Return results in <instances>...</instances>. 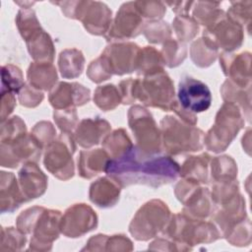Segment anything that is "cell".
Returning <instances> with one entry per match:
<instances>
[{
    "label": "cell",
    "mask_w": 252,
    "mask_h": 252,
    "mask_svg": "<svg viewBox=\"0 0 252 252\" xmlns=\"http://www.w3.org/2000/svg\"><path fill=\"white\" fill-rule=\"evenodd\" d=\"M180 165L168 156L150 155L133 146L117 158H110L105 172L121 187L143 184L158 188L175 181Z\"/></svg>",
    "instance_id": "1"
},
{
    "label": "cell",
    "mask_w": 252,
    "mask_h": 252,
    "mask_svg": "<svg viewBox=\"0 0 252 252\" xmlns=\"http://www.w3.org/2000/svg\"><path fill=\"white\" fill-rule=\"evenodd\" d=\"M62 214L57 210L32 207L22 212L17 219V228L25 234H32L30 249L51 250L52 243L61 232Z\"/></svg>",
    "instance_id": "2"
},
{
    "label": "cell",
    "mask_w": 252,
    "mask_h": 252,
    "mask_svg": "<svg viewBox=\"0 0 252 252\" xmlns=\"http://www.w3.org/2000/svg\"><path fill=\"white\" fill-rule=\"evenodd\" d=\"M162 233L181 251L191 250L199 243L214 242L221 236L213 222L203 219L195 220L185 213L173 215Z\"/></svg>",
    "instance_id": "3"
},
{
    "label": "cell",
    "mask_w": 252,
    "mask_h": 252,
    "mask_svg": "<svg viewBox=\"0 0 252 252\" xmlns=\"http://www.w3.org/2000/svg\"><path fill=\"white\" fill-rule=\"evenodd\" d=\"M161 145L171 156L199 152L204 147V132L177 116L167 115L160 121Z\"/></svg>",
    "instance_id": "4"
},
{
    "label": "cell",
    "mask_w": 252,
    "mask_h": 252,
    "mask_svg": "<svg viewBox=\"0 0 252 252\" xmlns=\"http://www.w3.org/2000/svg\"><path fill=\"white\" fill-rule=\"evenodd\" d=\"M243 126L244 119L239 106L224 102L216 115L214 125L204 136V145L215 153L225 151Z\"/></svg>",
    "instance_id": "5"
},
{
    "label": "cell",
    "mask_w": 252,
    "mask_h": 252,
    "mask_svg": "<svg viewBox=\"0 0 252 252\" xmlns=\"http://www.w3.org/2000/svg\"><path fill=\"white\" fill-rule=\"evenodd\" d=\"M135 98L164 111H172L176 102L173 83L164 70L135 79Z\"/></svg>",
    "instance_id": "6"
},
{
    "label": "cell",
    "mask_w": 252,
    "mask_h": 252,
    "mask_svg": "<svg viewBox=\"0 0 252 252\" xmlns=\"http://www.w3.org/2000/svg\"><path fill=\"white\" fill-rule=\"evenodd\" d=\"M16 24L32 59L36 62L52 63L55 54L52 40L41 29L34 12L32 9L21 10L17 15Z\"/></svg>",
    "instance_id": "7"
},
{
    "label": "cell",
    "mask_w": 252,
    "mask_h": 252,
    "mask_svg": "<svg viewBox=\"0 0 252 252\" xmlns=\"http://www.w3.org/2000/svg\"><path fill=\"white\" fill-rule=\"evenodd\" d=\"M170 220V211L160 200L146 203L133 218L129 231L137 240H149L162 232Z\"/></svg>",
    "instance_id": "8"
},
{
    "label": "cell",
    "mask_w": 252,
    "mask_h": 252,
    "mask_svg": "<svg viewBox=\"0 0 252 252\" xmlns=\"http://www.w3.org/2000/svg\"><path fill=\"white\" fill-rule=\"evenodd\" d=\"M63 2L62 12L68 18L80 20L92 34L105 35L111 26V10L101 2Z\"/></svg>",
    "instance_id": "9"
},
{
    "label": "cell",
    "mask_w": 252,
    "mask_h": 252,
    "mask_svg": "<svg viewBox=\"0 0 252 252\" xmlns=\"http://www.w3.org/2000/svg\"><path fill=\"white\" fill-rule=\"evenodd\" d=\"M128 123L135 136L137 147L150 155L159 154L162 148L161 133L152 114L141 105H134L128 111Z\"/></svg>",
    "instance_id": "10"
},
{
    "label": "cell",
    "mask_w": 252,
    "mask_h": 252,
    "mask_svg": "<svg viewBox=\"0 0 252 252\" xmlns=\"http://www.w3.org/2000/svg\"><path fill=\"white\" fill-rule=\"evenodd\" d=\"M75 139L71 133H61L45 147L43 163L46 169L60 180H68L74 175L72 156L75 153Z\"/></svg>",
    "instance_id": "11"
},
{
    "label": "cell",
    "mask_w": 252,
    "mask_h": 252,
    "mask_svg": "<svg viewBox=\"0 0 252 252\" xmlns=\"http://www.w3.org/2000/svg\"><path fill=\"white\" fill-rule=\"evenodd\" d=\"M175 195L184 205L183 213L192 218L206 219L215 212L211 192L194 181L184 179L179 182L175 187Z\"/></svg>",
    "instance_id": "12"
},
{
    "label": "cell",
    "mask_w": 252,
    "mask_h": 252,
    "mask_svg": "<svg viewBox=\"0 0 252 252\" xmlns=\"http://www.w3.org/2000/svg\"><path fill=\"white\" fill-rule=\"evenodd\" d=\"M42 149L32 133H26L8 143H1V165L15 168L22 162H36Z\"/></svg>",
    "instance_id": "13"
},
{
    "label": "cell",
    "mask_w": 252,
    "mask_h": 252,
    "mask_svg": "<svg viewBox=\"0 0 252 252\" xmlns=\"http://www.w3.org/2000/svg\"><path fill=\"white\" fill-rule=\"evenodd\" d=\"M203 37L216 49L222 48L230 52L239 48L242 44L244 37L243 28L224 13L217 21L205 28Z\"/></svg>",
    "instance_id": "14"
},
{
    "label": "cell",
    "mask_w": 252,
    "mask_h": 252,
    "mask_svg": "<svg viewBox=\"0 0 252 252\" xmlns=\"http://www.w3.org/2000/svg\"><path fill=\"white\" fill-rule=\"evenodd\" d=\"M140 50L141 48L133 42L112 43L99 57L111 76L124 75L137 71Z\"/></svg>",
    "instance_id": "15"
},
{
    "label": "cell",
    "mask_w": 252,
    "mask_h": 252,
    "mask_svg": "<svg viewBox=\"0 0 252 252\" xmlns=\"http://www.w3.org/2000/svg\"><path fill=\"white\" fill-rule=\"evenodd\" d=\"M178 104L192 113L206 111L212 102V94L208 86L192 77L183 76L178 85Z\"/></svg>",
    "instance_id": "16"
},
{
    "label": "cell",
    "mask_w": 252,
    "mask_h": 252,
    "mask_svg": "<svg viewBox=\"0 0 252 252\" xmlns=\"http://www.w3.org/2000/svg\"><path fill=\"white\" fill-rule=\"evenodd\" d=\"M145 25L135 2H127L120 7L105 37L108 41L135 37L143 32Z\"/></svg>",
    "instance_id": "17"
},
{
    "label": "cell",
    "mask_w": 252,
    "mask_h": 252,
    "mask_svg": "<svg viewBox=\"0 0 252 252\" xmlns=\"http://www.w3.org/2000/svg\"><path fill=\"white\" fill-rule=\"evenodd\" d=\"M97 225V217L86 204H75L62 215L61 232L67 237H81Z\"/></svg>",
    "instance_id": "18"
},
{
    "label": "cell",
    "mask_w": 252,
    "mask_h": 252,
    "mask_svg": "<svg viewBox=\"0 0 252 252\" xmlns=\"http://www.w3.org/2000/svg\"><path fill=\"white\" fill-rule=\"evenodd\" d=\"M91 99V92L79 83L60 82L49 94V101L55 109H67L83 105Z\"/></svg>",
    "instance_id": "19"
},
{
    "label": "cell",
    "mask_w": 252,
    "mask_h": 252,
    "mask_svg": "<svg viewBox=\"0 0 252 252\" xmlns=\"http://www.w3.org/2000/svg\"><path fill=\"white\" fill-rule=\"evenodd\" d=\"M220 65L222 71L228 80L241 88H250V62L251 55L249 52L240 54H220Z\"/></svg>",
    "instance_id": "20"
},
{
    "label": "cell",
    "mask_w": 252,
    "mask_h": 252,
    "mask_svg": "<svg viewBox=\"0 0 252 252\" xmlns=\"http://www.w3.org/2000/svg\"><path fill=\"white\" fill-rule=\"evenodd\" d=\"M18 176L19 186L26 202L40 197L47 188V177L35 162L25 163Z\"/></svg>",
    "instance_id": "21"
},
{
    "label": "cell",
    "mask_w": 252,
    "mask_h": 252,
    "mask_svg": "<svg viewBox=\"0 0 252 252\" xmlns=\"http://www.w3.org/2000/svg\"><path fill=\"white\" fill-rule=\"evenodd\" d=\"M110 124L99 117L83 119L76 127L75 141L83 148H91L101 143L110 133Z\"/></svg>",
    "instance_id": "22"
},
{
    "label": "cell",
    "mask_w": 252,
    "mask_h": 252,
    "mask_svg": "<svg viewBox=\"0 0 252 252\" xmlns=\"http://www.w3.org/2000/svg\"><path fill=\"white\" fill-rule=\"evenodd\" d=\"M121 186L111 177H100L90 187V200L100 208L114 206L119 200Z\"/></svg>",
    "instance_id": "23"
},
{
    "label": "cell",
    "mask_w": 252,
    "mask_h": 252,
    "mask_svg": "<svg viewBox=\"0 0 252 252\" xmlns=\"http://www.w3.org/2000/svg\"><path fill=\"white\" fill-rule=\"evenodd\" d=\"M110 159L104 149L82 151L78 160V171L81 177L91 179L98 173L105 171L106 164Z\"/></svg>",
    "instance_id": "24"
},
{
    "label": "cell",
    "mask_w": 252,
    "mask_h": 252,
    "mask_svg": "<svg viewBox=\"0 0 252 252\" xmlns=\"http://www.w3.org/2000/svg\"><path fill=\"white\" fill-rule=\"evenodd\" d=\"M0 197L2 213L14 212L26 202L14 173L1 172Z\"/></svg>",
    "instance_id": "25"
},
{
    "label": "cell",
    "mask_w": 252,
    "mask_h": 252,
    "mask_svg": "<svg viewBox=\"0 0 252 252\" xmlns=\"http://www.w3.org/2000/svg\"><path fill=\"white\" fill-rule=\"evenodd\" d=\"M210 162L211 157L208 154L189 157L180 166L179 175L198 184H207L210 181Z\"/></svg>",
    "instance_id": "26"
},
{
    "label": "cell",
    "mask_w": 252,
    "mask_h": 252,
    "mask_svg": "<svg viewBox=\"0 0 252 252\" xmlns=\"http://www.w3.org/2000/svg\"><path fill=\"white\" fill-rule=\"evenodd\" d=\"M29 84L39 91H49L55 87L57 72L51 62H33L28 69Z\"/></svg>",
    "instance_id": "27"
},
{
    "label": "cell",
    "mask_w": 252,
    "mask_h": 252,
    "mask_svg": "<svg viewBox=\"0 0 252 252\" xmlns=\"http://www.w3.org/2000/svg\"><path fill=\"white\" fill-rule=\"evenodd\" d=\"M58 65L63 78L74 79L82 74L85 65V58L83 53L78 49H65L59 55Z\"/></svg>",
    "instance_id": "28"
},
{
    "label": "cell",
    "mask_w": 252,
    "mask_h": 252,
    "mask_svg": "<svg viewBox=\"0 0 252 252\" xmlns=\"http://www.w3.org/2000/svg\"><path fill=\"white\" fill-rule=\"evenodd\" d=\"M163 66L164 62L161 53L156 48L152 46L141 48L137 64V72L139 75L145 77L163 71Z\"/></svg>",
    "instance_id": "29"
},
{
    "label": "cell",
    "mask_w": 252,
    "mask_h": 252,
    "mask_svg": "<svg viewBox=\"0 0 252 252\" xmlns=\"http://www.w3.org/2000/svg\"><path fill=\"white\" fill-rule=\"evenodd\" d=\"M211 179L216 182L236 180L237 164L228 156L216 157L211 159Z\"/></svg>",
    "instance_id": "30"
},
{
    "label": "cell",
    "mask_w": 252,
    "mask_h": 252,
    "mask_svg": "<svg viewBox=\"0 0 252 252\" xmlns=\"http://www.w3.org/2000/svg\"><path fill=\"white\" fill-rule=\"evenodd\" d=\"M132 250V242L123 234L107 236L103 234H97L90 238L88 246L83 248V250Z\"/></svg>",
    "instance_id": "31"
},
{
    "label": "cell",
    "mask_w": 252,
    "mask_h": 252,
    "mask_svg": "<svg viewBox=\"0 0 252 252\" xmlns=\"http://www.w3.org/2000/svg\"><path fill=\"white\" fill-rule=\"evenodd\" d=\"M134 145L124 129L114 130L102 141V147L110 158H117L128 152Z\"/></svg>",
    "instance_id": "32"
},
{
    "label": "cell",
    "mask_w": 252,
    "mask_h": 252,
    "mask_svg": "<svg viewBox=\"0 0 252 252\" xmlns=\"http://www.w3.org/2000/svg\"><path fill=\"white\" fill-rule=\"evenodd\" d=\"M190 55L195 65L206 68L215 62L218 56V49H216L206 38L202 37L192 43Z\"/></svg>",
    "instance_id": "33"
},
{
    "label": "cell",
    "mask_w": 252,
    "mask_h": 252,
    "mask_svg": "<svg viewBox=\"0 0 252 252\" xmlns=\"http://www.w3.org/2000/svg\"><path fill=\"white\" fill-rule=\"evenodd\" d=\"M220 93L225 101L232 103L237 102L250 116V88L238 87L227 79L221 86Z\"/></svg>",
    "instance_id": "34"
},
{
    "label": "cell",
    "mask_w": 252,
    "mask_h": 252,
    "mask_svg": "<svg viewBox=\"0 0 252 252\" xmlns=\"http://www.w3.org/2000/svg\"><path fill=\"white\" fill-rule=\"evenodd\" d=\"M94 103L103 111L114 109L122 102L118 88L114 85H105L97 87L94 94Z\"/></svg>",
    "instance_id": "35"
},
{
    "label": "cell",
    "mask_w": 252,
    "mask_h": 252,
    "mask_svg": "<svg viewBox=\"0 0 252 252\" xmlns=\"http://www.w3.org/2000/svg\"><path fill=\"white\" fill-rule=\"evenodd\" d=\"M186 55L187 47L183 42L170 38L163 43L161 49V56L164 65H166L167 67L173 68L182 64V62L186 58Z\"/></svg>",
    "instance_id": "36"
},
{
    "label": "cell",
    "mask_w": 252,
    "mask_h": 252,
    "mask_svg": "<svg viewBox=\"0 0 252 252\" xmlns=\"http://www.w3.org/2000/svg\"><path fill=\"white\" fill-rule=\"evenodd\" d=\"M173 30L179 41H189L199 32V25L188 15H177L173 21Z\"/></svg>",
    "instance_id": "37"
},
{
    "label": "cell",
    "mask_w": 252,
    "mask_h": 252,
    "mask_svg": "<svg viewBox=\"0 0 252 252\" xmlns=\"http://www.w3.org/2000/svg\"><path fill=\"white\" fill-rule=\"evenodd\" d=\"M24 86V77L20 68L11 64L2 66V92L19 94Z\"/></svg>",
    "instance_id": "38"
},
{
    "label": "cell",
    "mask_w": 252,
    "mask_h": 252,
    "mask_svg": "<svg viewBox=\"0 0 252 252\" xmlns=\"http://www.w3.org/2000/svg\"><path fill=\"white\" fill-rule=\"evenodd\" d=\"M143 32L149 42L161 43L170 39L171 30L167 23L162 21H152L144 27Z\"/></svg>",
    "instance_id": "39"
},
{
    "label": "cell",
    "mask_w": 252,
    "mask_h": 252,
    "mask_svg": "<svg viewBox=\"0 0 252 252\" xmlns=\"http://www.w3.org/2000/svg\"><path fill=\"white\" fill-rule=\"evenodd\" d=\"M27 133L25 122L19 116H13L1 126V143H8Z\"/></svg>",
    "instance_id": "40"
},
{
    "label": "cell",
    "mask_w": 252,
    "mask_h": 252,
    "mask_svg": "<svg viewBox=\"0 0 252 252\" xmlns=\"http://www.w3.org/2000/svg\"><path fill=\"white\" fill-rule=\"evenodd\" d=\"M27 242L26 234L18 228L3 227L1 237L2 250H21Z\"/></svg>",
    "instance_id": "41"
},
{
    "label": "cell",
    "mask_w": 252,
    "mask_h": 252,
    "mask_svg": "<svg viewBox=\"0 0 252 252\" xmlns=\"http://www.w3.org/2000/svg\"><path fill=\"white\" fill-rule=\"evenodd\" d=\"M53 117L57 126L63 133H71L78 125V115L75 107L55 109Z\"/></svg>",
    "instance_id": "42"
},
{
    "label": "cell",
    "mask_w": 252,
    "mask_h": 252,
    "mask_svg": "<svg viewBox=\"0 0 252 252\" xmlns=\"http://www.w3.org/2000/svg\"><path fill=\"white\" fill-rule=\"evenodd\" d=\"M136 8L144 19L152 21H158L166 12V8L162 2L155 1H136Z\"/></svg>",
    "instance_id": "43"
},
{
    "label": "cell",
    "mask_w": 252,
    "mask_h": 252,
    "mask_svg": "<svg viewBox=\"0 0 252 252\" xmlns=\"http://www.w3.org/2000/svg\"><path fill=\"white\" fill-rule=\"evenodd\" d=\"M32 134L39 142L41 147L48 146L56 138V130L48 121H41L34 125Z\"/></svg>",
    "instance_id": "44"
},
{
    "label": "cell",
    "mask_w": 252,
    "mask_h": 252,
    "mask_svg": "<svg viewBox=\"0 0 252 252\" xmlns=\"http://www.w3.org/2000/svg\"><path fill=\"white\" fill-rule=\"evenodd\" d=\"M248 2H233L231 3V7L227 12V16L239 24L242 28L243 25L250 24L251 18V3L246 7Z\"/></svg>",
    "instance_id": "45"
},
{
    "label": "cell",
    "mask_w": 252,
    "mask_h": 252,
    "mask_svg": "<svg viewBox=\"0 0 252 252\" xmlns=\"http://www.w3.org/2000/svg\"><path fill=\"white\" fill-rule=\"evenodd\" d=\"M43 99V94L41 91L34 89L30 84L26 85L19 92V100L22 105L26 107H35Z\"/></svg>",
    "instance_id": "46"
},
{
    "label": "cell",
    "mask_w": 252,
    "mask_h": 252,
    "mask_svg": "<svg viewBox=\"0 0 252 252\" xmlns=\"http://www.w3.org/2000/svg\"><path fill=\"white\" fill-rule=\"evenodd\" d=\"M87 75L91 79V81L96 84H99L105 80H108L111 77V75L106 70L100 57L91 62L87 70Z\"/></svg>",
    "instance_id": "47"
},
{
    "label": "cell",
    "mask_w": 252,
    "mask_h": 252,
    "mask_svg": "<svg viewBox=\"0 0 252 252\" xmlns=\"http://www.w3.org/2000/svg\"><path fill=\"white\" fill-rule=\"evenodd\" d=\"M16 106L15 94L1 91V122L7 120Z\"/></svg>",
    "instance_id": "48"
}]
</instances>
